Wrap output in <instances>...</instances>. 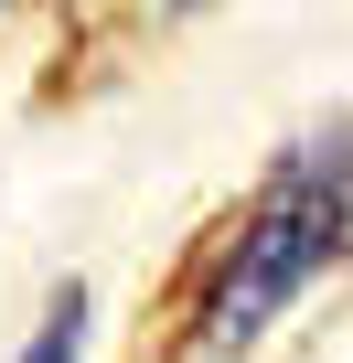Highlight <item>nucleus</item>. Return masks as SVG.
<instances>
[{"label": "nucleus", "instance_id": "nucleus-1", "mask_svg": "<svg viewBox=\"0 0 353 363\" xmlns=\"http://www.w3.org/2000/svg\"><path fill=\"white\" fill-rule=\"evenodd\" d=\"M353 235V128H321L310 150L278 160V182L246 203L225 267H214V299H204V342L214 352H246Z\"/></svg>", "mask_w": 353, "mask_h": 363}, {"label": "nucleus", "instance_id": "nucleus-2", "mask_svg": "<svg viewBox=\"0 0 353 363\" xmlns=\"http://www.w3.org/2000/svg\"><path fill=\"white\" fill-rule=\"evenodd\" d=\"M86 352V289H54L43 299V331L22 342V363H75Z\"/></svg>", "mask_w": 353, "mask_h": 363}]
</instances>
